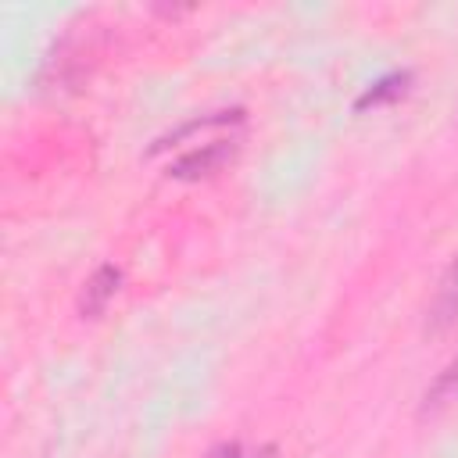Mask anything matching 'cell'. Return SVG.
<instances>
[{
    "label": "cell",
    "instance_id": "6da1fadb",
    "mask_svg": "<svg viewBox=\"0 0 458 458\" xmlns=\"http://www.w3.org/2000/svg\"><path fill=\"white\" fill-rule=\"evenodd\" d=\"M233 154H236V140H211V143H204V147L175 157L168 165V175L172 179H200V175L218 172Z\"/></svg>",
    "mask_w": 458,
    "mask_h": 458
},
{
    "label": "cell",
    "instance_id": "7a4b0ae2",
    "mask_svg": "<svg viewBox=\"0 0 458 458\" xmlns=\"http://www.w3.org/2000/svg\"><path fill=\"white\" fill-rule=\"evenodd\" d=\"M118 283H122V268H114V265H100V268L82 283V293H79V315H82V318H97V315H104L107 301L118 293Z\"/></svg>",
    "mask_w": 458,
    "mask_h": 458
},
{
    "label": "cell",
    "instance_id": "3957f363",
    "mask_svg": "<svg viewBox=\"0 0 458 458\" xmlns=\"http://www.w3.org/2000/svg\"><path fill=\"white\" fill-rule=\"evenodd\" d=\"M454 322H458V258L447 268V276L440 279V290H437V297L429 304V326L433 329H447Z\"/></svg>",
    "mask_w": 458,
    "mask_h": 458
},
{
    "label": "cell",
    "instance_id": "277c9868",
    "mask_svg": "<svg viewBox=\"0 0 458 458\" xmlns=\"http://www.w3.org/2000/svg\"><path fill=\"white\" fill-rule=\"evenodd\" d=\"M454 397H458V358H451V361L437 372V379L426 386L419 411H422V415H433V411H440V408H444L447 401H454Z\"/></svg>",
    "mask_w": 458,
    "mask_h": 458
},
{
    "label": "cell",
    "instance_id": "5b68a950",
    "mask_svg": "<svg viewBox=\"0 0 458 458\" xmlns=\"http://www.w3.org/2000/svg\"><path fill=\"white\" fill-rule=\"evenodd\" d=\"M218 125H243V107H229V111H211V114H204V118H193V122L179 125L175 132L161 136V140H157V143L150 147V154H161L165 147H172L175 140H182V136H190V132H197V129H218Z\"/></svg>",
    "mask_w": 458,
    "mask_h": 458
},
{
    "label": "cell",
    "instance_id": "8992f818",
    "mask_svg": "<svg viewBox=\"0 0 458 458\" xmlns=\"http://www.w3.org/2000/svg\"><path fill=\"white\" fill-rule=\"evenodd\" d=\"M408 82H411V72H390V75H383L379 82H372V86L354 100V111H365V107H379V104H386V100H397V97L408 89Z\"/></svg>",
    "mask_w": 458,
    "mask_h": 458
},
{
    "label": "cell",
    "instance_id": "52a82bcc",
    "mask_svg": "<svg viewBox=\"0 0 458 458\" xmlns=\"http://www.w3.org/2000/svg\"><path fill=\"white\" fill-rule=\"evenodd\" d=\"M204 458H243V447H240L236 440H229V444H218V447H211Z\"/></svg>",
    "mask_w": 458,
    "mask_h": 458
},
{
    "label": "cell",
    "instance_id": "ba28073f",
    "mask_svg": "<svg viewBox=\"0 0 458 458\" xmlns=\"http://www.w3.org/2000/svg\"><path fill=\"white\" fill-rule=\"evenodd\" d=\"M243 458H276V447H272V444H265V447H258L254 454H243Z\"/></svg>",
    "mask_w": 458,
    "mask_h": 458
}]
</instances>
